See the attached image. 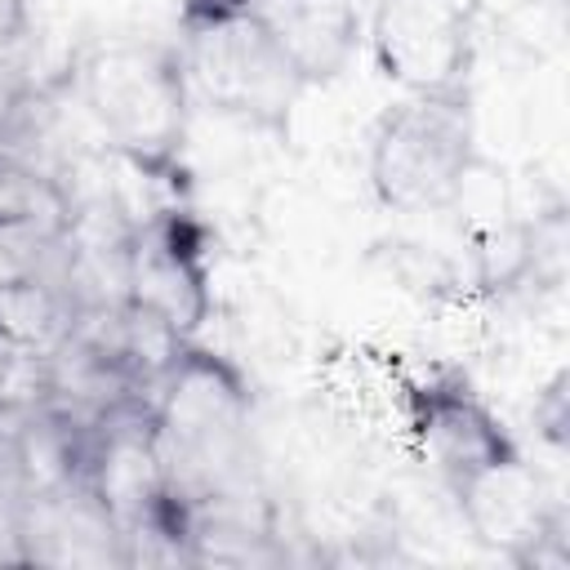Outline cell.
Instances as JSON below:
<instances>
[{"label": "cell", "instance_id": "cell-2", "mask_svg": "<svg viewBox=\"0 0 570 570\" xmlns=\"http://www.w3.org/2000/svg\"><path fill=\"white\" fill-rule=\"evenodd\" d=\"M71 102L85 111L98 142L169 200H187V125L191 98L174 40L107 36L67 67Z\"/></svg>", "mask_w": 570, "mask_h": 570}, {"label": "cell", "instance_id": "cell-3", "mask_svg": "<svg viewBox=\"0 0 570 570\" xmlns=\"http://www.w3.org/2000/svg\"><path fill=\"white\" fill-rule=\"evenodd\" d=\"M174 53L191 107L240 129L285 138L307 94L254 0H178Z\"/></svg>", "mask_w": 570, "mask_h": 570}, {"label": "cell", "instance_id": "cell-15", "mask_svg": "<svg viewBox=\"0 0 570 570\" xmlns=\"http://www.w3.org/2000/svg\"><path fill=\"white\" fill-rule=\"evenodd\" d=\"M31 36V0H0V58H13Z\"/></svg>", "mask_w": 570, "mask_h": 570}, {"label": "cell", "instance_id": "cell-7", "mask_svg": "<svg viewBox=\"0 0 570 570\" xmlns=\"http://www.w3.org/2000/svg\"><path fill=\"white\" fill-rule=\"evenodd\" d=\"M405 423L419 459L450 494L468 476L521 454L517 432L459 365H436L405 387Z\"/></svg>", "mask_w": 570, "mask_h": 570}, {"label": "cell", "instance_id": "cell-8", "mask_svg": "<svg viewBox=\"0 0 570 570\" xmlns=\"http://www.w3.org/2000/svg\"><path fill=\"white\" fill-rule=\"evenodd\" d=\"M13 566H85V570H125L129 543L125 530L102 499V490L89 481V472L49 481L27 494L13 521L9 539Z\"/></svg>", "mask_w": 570, "mask_h": 570}, {"label": "cell", "instance_id": "cell-4", "mask_svg": "<svg viewBox=\"0 0 570 570\" xmlns=\"http://www.w3.org/2000/svg\"><path fill=\"white\" fill-rule=\"evenodd\" d=\"M481 165L472 85L436 94H401L370 129V191L392 214L450 209Z\"/></svg>", "mask_w": 570, "mask_h": 570}, {"label": "cell", "instance_id": "cell-10", "mask_svg": "<svg viewBox=\"0 0 570 570\" xmlns=\"http://www.w3.org/2000/svg\"><path fill=\"white\" fill-rule=\"evenodd\" d=\"M80 294L71 281H18L0 285V334L31 365L62 347L80 325Z\"/></svg>", "mask_w": 570, "mask_h": 570}, {"label": "cell", "instance_id": "cell-6", "mask_svg": "<svg viewBox=\"0 0 570 570\" xmlns=\"http://www.w3.org/2000/svg\"><path fill=\"white\" fill-rule=\"evenodd\" d=\"M365 49L401 94L463 89L481 49V0H374Z\"/></svg>", "mask_w": 570, "mask_h": 570}, {"label": "cell", "instance_id": "cell-9", "mask_svg": "<svg viewBox=\"0 0 570 570\" xmlns=\"http://www.w3.org/2000/svg\"><path fill=\"white\" fill-rule=\"evenodd\" d=\"M303 89L334 85L365 45L361 0H254Z\"/></svg>", "mask_w": 570, "mask_h": 570}, {"label": "cell", "instance_id": "cell-5", "mask_svg": "<svg viewBox=\"0 0 570 570\" xmlns=\"http://www.w3.org/2000/svg\"><path fill=\"white\" fill-rule=\"evenodd\" d=\"M120 294L178 338L205 330L214 316V240L187 200H165L160 209L129 218Z\"/></svg>", "mask_w": 570, "mask_h": 570}, {"label": "cell", "instance_id": "cell-11", "mask_svg": "<svg viewBox=\"0 0 570 570\" xmlns=\"http://www.w3.org/2000/svg\"><path fill=\"white\" fill-rule=\"evenodd\" d=\"M71 218H0V285L71 281Z\"/></svg>", "mask_w": 570, "mask_h": 570}, {"label": "cell", "instance_id": "cell-13", "mask_svg": "<svg viewBox=\"0 0 570 570\" xmlns=\"http://www.w3.org/2000/svg\"><path fill=\"white\" fill-rule=\"evenodd\" d=\"M31 490H36V476H31L27 445H22V392H18L0 401V561H9L13 521Z\"/></svg>", "mask_w": 570, "mask_h": 570}, {"label": "cell", "instance_id": "cell-1", "mask_svg": "<svg viewBox=\"0 0 570 570\" xmlns=\"http://www.w3.org/2000/svg\"><path fill=\"white\" fill-rule=\"evenodd\" d=\"M147 432L160 481L187 517L272 508L254 387L232 356L187 338L147 396Z\"/></svg>", "mask_w": 570, "mask_h": 570}, {"label": "cell", "instance_id": "cell-14", "mask_svg": "<svg viewBox=\"0 0 570 570\" xmlns=\"http://www.w3.org/2000/svg\"><path fill=\"white\" fill-rule=\"evenodd\" d=\"M40 102H45V89L13 58H0V151L18 156L22 138L36 125Z\"/></svg>", "mask_w": 570, "mask_h": 570}, {"label": "cell", "instance_id": "cell-12", "mask_svg": "<svg viewBox=\"0 0 570 570\" xmlns=\"http://www.w3.org/2000/svg\"><path fill=\"white\" fill-rule=\"evenodd\" d=\"M0 218H71V191L40 165L0 151Z\"/></svg>", "mask_w": 570, "mask_h": 570}]
</instances>
